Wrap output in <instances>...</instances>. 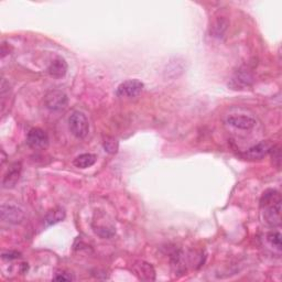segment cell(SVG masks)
<instances>
[{
	"label": "cell",
	"instance_id": "obj_1",
	"mask_svg": "<svg viewBox=\"0 0 282 282\" xmlns=\"http://www.w3.org/2000/svg\"><path fill=\"white\" fill-rule=\"evenodd\" d=\"M68 128L74 137L83 139L90 132V122L83 112H74L68 118Z\"/></svg>",
	"mask_w": 282,
	"mask_h": 282
},
{
	"label": "cell",
	"instance_id": "obj_2",
	"mask_svg": "<svg viewBox=\"0 0 282 282\" xmlns=\"http://www.w3.org/2000/svg\"><path fill=\"white\" fill-rule=\"evenodd\" d=\"M68 102V95L60 90H52L44 96V104L48 110L60 112L66 108Z\"/></svg>",
	"mask_w": 282,
	"mask_h": 282
},
{
	"label": "cell",
	"instance_id": "obj_3",
	"mask_svg": "<svg viewBox=\"0 0 282 282\" xmlns=\"http://www.w3.org/2000/svg\"><path fill=\"white\" fill-rule=\"evenodd\" d=\"M144 83L139 80H124L117 88L116 94L119 97H137L144 90Z\"/></svg>",
	"mask_w": 282,
	"mask_h": 282
},
{
	"label": "cell",
	"instance_id": "obj_4",
	"mask_svg": "<svg viewBox=\"0 0 282 282\" xmlns=\"http://www.w3.org/2000/svg\"><path fill=\"white\" fill-rule=\"evenodd\" d=\"M0 214H2V220L4 222L12 225L20 224L24 218V210L14 205L4 204L0 210Z\"/></svg>",
	"mask_w": 282,
	"mask_h": 282
},
{
	"label": "cell",
	"instance_id": "obj_5",
	"mask_svg": "<svg viewBox=\"0 0 282 282\" xmlns=\"http://www.w3.org/2000/svg\"><path fill=\"white\" fill-rule=\"evenodd\" d=\"M26 144L34 150L44 149L48 144V137L44 130L41 128H32L26 134Z\"/></svg>",
	"mask_w": 282,
	"mask_h": 282
},
{
	"label": "cell",
	"instance_id": "obj_6",
	"mask_svg": "<svg viewBox=\"0 0 282 282\" xmlns=\"http://www.w3.org/2000/svg\"><path fill=\"white\" fill-rule=\"evenodd\" d=\"M274 146L270 142V141H262L257 144H254V147L250 149H248L246 151V158L249 160H259L262 159L264 156H267L268 154L271 152V150Z\"/></svg>",
	"mask_w": 282,
	"mask_h": 282
},
{
	"label": "cell",
	"instance_id": "obj_7",
	"mask_svg": "<svg viewBox=\"0 0 282 282\" xmlns=\"http://www.w3.org/2000/svg\"><path fill=\"white\" fill-rule=\"evenodd\" d=\"M264 218L271 226H279L281 224V202L264 206Z\"/></svg>",
	"mask_w": 282,
	"mask_h": 282
},
{
	"label": "cell",
	"instance_id": "obj_8",
	"mask_svg": "<svg viewBox=\"0 0 282 282\" xmlns=\"http://www.w3.org/2000/svg\"><path fill=\"white\" fill-rule=\"evenodd\" d=\"M68 63L63 58H56L50 63L48 68V72L54 78H61L65 76L68 72Z\"/></svg>",
	"mask_w": 282,
	"mask_h": 282
},
{
	"label": "cell",
	"instance_id": "obj_9",
	"mask_svg": "<svg viewBox=\"0 0 282 282\" xmlns=\"http://www.w3.org/2000/svg\"><path fill=\"white\" fill-rule=\"evenodd\" d=\"M227 122H228L230 126L235 127L237 129L242 130H250L256 126V120L254 118L249 116H230L227 119Z\"/></svg>",
	"mask_w": 282,
	"mask_h": 282
},
{
	"label": "cell",
	"instance_id": "obj_10",
	"mask_svg": "<svg viewBox=\"0 0 282 282\" xmlns=\"http://www.w3.org/2000/svg\"><path fill=\"white\" fill-rule=\"evenodd\" d=\"M134 271L136 274L138 276V278L140 280H146V281H152L156 278V274L154 270L152 268V266L144 262H139L138 264H134Z\"/></svg>",
	"mask_w": 282,
	"mask_h": 282
},
{
	"label": "cell",
	"instance_id": "obj_11",
	"mask_svg": "<svg viewBox=\"0 0 282 282\" xmlns=\"http://www.w3.org/2000/svg\"><path fill=\"white\" fill-rule=\"evenodd\" d=\"M252 82V75L247 72L246 70H240V72H237L235 74V76L232 78V83L230 86L234 88L235 90L238 88H244L246 86H249Z\"/></svg>",
	"mask_w": 282,
	"mask_h": 282
},
{
	"label": "cell",
	"instance_id": "obj_12",
	"mask_svg": "<svg viewBox=\"0 0 282 282\" xmlns=\"http://www.w3.org/2000/svg\"><path fill=\"white\" fill-rule=\"evenodd\" d=\"M20 172H21V164H14L12 166L9 168L7 174L4 176L2 186L6 188H14L16 183L18 182L20 178Z\"/></svg>",
	"mask_w": 282,
	"mask_h": 282
},
{
	"label": "cell",
	"instance_id": "obj_13",
	"mask_svg": "<svg viewBox=\"0 0 282 282\" xmlns=\"http://www.w3.org/2000/svg\"><path fill=\"white\" fill-rule=\"evenodd\" d=\"M96 160H97V156L95 154H83L75 158L74 166L76 168H80V169H86V168L94 166Z\"/></svg>",
	"mask_w": 282,
	"mask_h": 282
},
{
	"label": "cell",
	"instance_id": "obj_14",
	"mask_svg": "<svg viewBox=\"0 0 282 282\" xmlns=\"http://www.w3.org/2000/svg\"><path fill=\"white\" fill-rule=\"evenodd\" d=\"M65 218V212L63 208H54L51 212H48V215L44 218V223L46 226L54 225L58 222L63 220Z\"/></svg>",
	"mask_w": 282,
	"mask_h": 282
},
{
	"label": "cell",
	"instance_id": "obj_15",
	"mask_svg": "<svg viewBox=\"0 0 282 282\" xmlns=\"http://www.w3.org/2000/svg\"><path fill=\"white\" fill-rule=\"evenodd\" d=\"M102 146H104L105 151L110 154H116L118 150L117 140L112 137H106L104 139V142H102Z\"/></svg>",
	"mask_w": 282,
	"mask_h": 282
},
{
	"label": "cell",
	"instance_id": "obj_16",
	"mask_svg": "<svg viewBox=\"0 0 282 282\" xmlns=\"http://www.w3.org/2000/svg\"><path fill=\"white\" fill-rule=\"evenodd\" d=\"M267 240L271 246L280 250L281 249V234L279 232H271L267 236Z\"/></svg>",
	"mask_w": 282,
	"mask_h": 282
},
{
	"label": "cell",
	"instance_id": "obj_17",
	"mask_svg": "<svg viewBox=\"0 0 282 282\" xmlns=\"http://www.w3.org/2000/svg\"><path fill=\"white\" fill-rule=\"evenodd\" d=\"M227 29V22L224 20H218L215 24V26H213V32L216 36H222Z\"/></svg>",
	"mask_w": 282,
	"mask_h": 282
},
{
	"label": "cell",
	"instance_id": "obj_18",
	"mask_svg": "<svg viewBox=\"0 0 282 282\" xmlns=\"http://www.w3.org/2000/svg\"><path fill=\"white\" fill-rule=\"evenodd\" d=\"M271 154H272V158H274V164H276V166L280 168V164H281V152H280V148L279 147H274L272 150H271Z\"/></svg>",
	"mask_w": 282,
	"mask_h": 282
},
{
	"label": "cell",
	"instance_id": "obj_19",
	"mask_svg": "<svg viewBox=\"0 0 282 282\" xmlns=\"http://www.w3.org/2000/svg\"><path fill=\"white\" fill-rule=\"evenodd\" d=\"M20 257V254L17 252H4L2 254V258L7 259V260H12V259H17Z\"/></svg>",
	"mask_w": 282,
	"mask_h": 282
},
{
	"label": "cell",
	"instance_id": "obj_20",
	"mask_svg": "<svg viewBox=\"0 0 282 282\" xmlns=\"http://www.w3.org/2000/svg\"><path fill=\"white\" fill-rule=\"evenodd\" d=\"M54 280L56 281H70L73 280V278L70 276H68V274H56V276H54Z\"/></svg>",
	"mask_w": 282,
	"mask_h": 282
}]
</instances>
